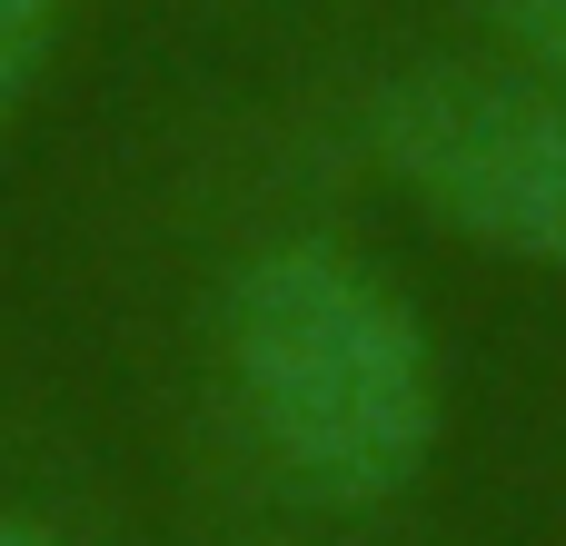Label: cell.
<instances>
[{
	"label": "cell",
	"mask_w": 566,
	"mask_h": 546,
	"mask_svg": "<svg viewBox=\"0 0 566 546\" xmlns=\"http://www.w3.org/2000/svg\"><path fill=\"white\" fill-rule=\"evenodd\" d=\"M219 358L259 458L318 507H388L428 477L448 378L418 298L348 239H269L229 269Z\"/></svg>",
	"instance_id": "1"
},
{
	"label": "cell",
	"mask_w": 566,
	"mask_h": 546,
	"mask_svg": "<svg viewBox=\"0 0 566 546\" xmlns=\"http://www.w3.org/2000/svg\"><path fill=\"white\" fill-rule=\"evenodd\" d=\"M378 179L448 239L566 279V90L517 60H428L368 109Z\"/></svg>",
	"instance_id": "2"
},
{
	"label": "cell",
	"mask_w": 566,
	"mask_h": 546,
	"mask_svg": "<svg viewBox=\"0 0 566 546\" xmlns=\"http://www.w3.org/2000/svg\"><path fill=\"white\" fill-rule=\"evenodd\" d=\"M60 40H70V0H0V139L30 119Z\"/></svg>",
	"instance_id": "3"
},
{
	"label": "cell",
	"mask_w": 566,
	"mask_h": 546,
	"mask_svg": "<svg viewBox=\"0 0 566 546\" xmlns=\"http://www.w3.org/2000/svg\"><path fill=\"white\" fill-rule=\"evenodd\" d=\"M488 30H497V60L566 90V0H488Z\"/></svg>",
	"instance_id": "4"
},
{
	"label": "cell",
	"mask_w": 566,
	"mask_h": 546,
	"mask_svg": "<svg viewBox=\"0 0 566 546\" xmlns=\"http://www.w3.org/2000/svg\"><path fill=\"white\" fill-rule=\"evenodd\" d=\"M0 546H80L60 517H40V507H0Z\"/></svg>",
	"instance_id": "5"
},
{
	"label": "cell",
	"mask_w": 566,
	"mask_h": 546,
	"mask_svg": "<svg viewBox=\"0 0 566 546\" xmlns=\"http://www.w3.org/2000/svg\"><path fill=\"white\" fill-rule=\"evenodd\" d=\"M269 546H289V537H269Z\"/></svg>",
	"instance_id": "6"
}]
</instances>
